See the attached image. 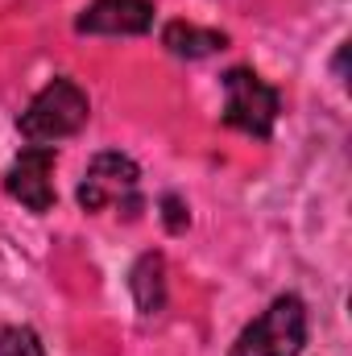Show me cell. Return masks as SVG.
<instances>
[{
	"mask_svg": "<svg viewBox=\"0 0 352 356\" xmlns=\"http://www.w3.org/2000/svg\"><path fill=\"white\" fill-rule=\"evenodd\" d=\"M278 91L265 83L257 71L249 67H232L224 75V124L249 133V137H269L273 120H278Z\"/></svg>",
	"mask_w": 352,
	"mask_h": 356,
	"instance_id": "3957f363",
	"label": "cell"
},
{
	"mask_svg": "<svg viewBox=\"0 0 352 356\" xmlns=\"http://www.w3.org/2000/svg\"><path fill=\"white\" fill-rule=\"evenodd\" d=\"M0 356H46L38 332L29 327H0Z\"/></svg>",
	"mask_w": 352,
	"mask_h": 356,
	"instance_id": "9c48e42d",
	"label": "cell"
},
{
	"mask_svg": "<svg viewBox=\"0 0 352 356\" xmlns=\"http://www.w3.org/2000/svg\"><path fill=\"white\" fill-rule=\"evenodd\" d=\"M162 207H166V228H170V232H182V228H186V211H182L178 195H166Z\"/></svg>",
	"mask_w": 352,
	"mask_h": 356,
	"instance_id": "30bf717a",
	"label": "cell"
},
{
	"mask_svg": "<svg viewBox=\"0 0 352 356\" xmlns=\"http://www.w3.org/2000/svg\"><path fill=\"white\" fill-rule=\"evenodd\" d=\"M4 191L29 211H50L54 207V145L21 149V158L4 175Z\"/></svg>",
	"mask_w": 352,
	"mask_h": 356,
	"instance_id": "5b68a950",
	"label": "cell"
},
{
	"mask_svg": "<svg viewBox=\"0 0 352 356\" xmlns=\"http://www.w3.org/2000/svg\"><path fill=\"white\" fill-rule=\"evenodd\" d=\"M150 25H154L150 0H91L75 21L79 33H108V38H116V33L133 38V33H145Z\"/></svg>",
	"mask_w": 352,
	"mask_h": 356,
	"instance_id": "8992f818",
	"label": "cell"
},
{
	"mask_svg": "<svg viewBox=\"0 0 352 356\" xmlns=\"http://www.w3.org/2000/svg\"><path fill=\"white\" fill-rule=\"evenodd\" d=\"M162 46L175 54V58H207V54H220L228 46V33L220 29H203L195 21H170L162 29Z\"/></svg>",
	"mask_w": 352,
	"mask_h": 356,
	"instance_id": "52a82bcc",
	"label": "cell"
},
{
	"mask_svg": "<svg viewBox=\"0 0 352 356\" xmlns=\"http://www.w3.org/2000/svg\"><path fill=\"white\" fill-rule=\"evenodd\" d=\"M129 290H133L141 315H158L166 307V261H162V253L137 257V266L129 273Z\"/></svg>",
	"mask_w": 352,
	"mask_h": 356,
	"instance_id": "ba28073f",
	"label": "cell"
},
{
	"mask_svg": "<svg viewBox=\"0 0 352 356\" xmlns=\"http://www.w3.org/2000/svg\"><path fill=\"white\" fill-rule=\"evenodd\" d=\"M137 186H141V170H137V162L129 158V154H116V149H108V154H95L88 166V175L79 182V207L83 211H104L108 203H116V207H129V216L141 207V195H137Z\"/></svg>",
	"mask_w": 352,
	"mask_h": 356,
	"instance_id": "277c9868",
	"label": "cell"
},
{
	"mask_svg": "<svg viewBox=\"0 0 352 356\" xmlns=\"http://www.w3.org/2000/svg\"><path fill=\"white\" fill-rule=\"evenodd\" d=\"M88 116H91L88 91L79 88L75 79H50L46 88L29 99V108L21 112L17 129L33 145H54V141L75 137L88 124Z\"/></svg>",
	"mask_w": 352,
	"mask_h": 356,
	"instance_id": "6da1fadb",
	"label": "cell"
},
{
	"mask_svg": "<svg viewBox=\"0 0 352 356\" xmlns=\"http://www.w3.org/2000/svg\"><path fill=\"white\" fill-rule=\"evenodd\" d=\"M307 344V307L298 294H278L237 336L232 356H298Z\"/></svg>",
	"mask_w": 352,
	"mask_h": 356,
	"instance_id": "7a4b0ae2",
	"label": "cell"
}]
</instances>
